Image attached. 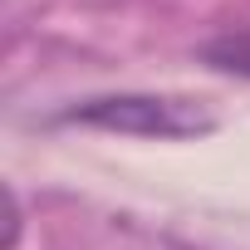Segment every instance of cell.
Returning <instances> with one entry per match:
<instances>
[{
  "mask_svg": "<svg viewBox=\"0 0 250 250\" xmlns=\"http://www.w3.org/2000/svg\"><path fill=\"white\" fill-rule=\"evenodd\" d=\"M54 123H79L98 133H123V138H201L216 128V118L187 98H157V93H93L54 113Z\"/></svg>",
  "mask_w": 250,
  "mask_h": 250,
  "instance_id": "6da1fadb",
  "label": "cell"
},
{
  "mask_svg": "<svg viewBox=\"0 0 250 250\" xmlns=\"http://www.w3.org/2000/svg\"><path fill=\"white\" fill-rule=\"evenodd\" d=\"M196 59L216 74H230V79H250V25L240 30H221L216 40H206L196 49Z\"/></svg>",
  "mask_w": 250,
  "mask_h": 250,
  "instance_id": "7a4b0ae2",
  "label": "cell"
}]
</instances>
